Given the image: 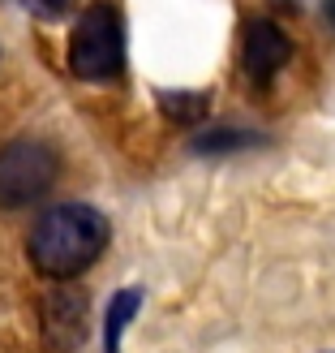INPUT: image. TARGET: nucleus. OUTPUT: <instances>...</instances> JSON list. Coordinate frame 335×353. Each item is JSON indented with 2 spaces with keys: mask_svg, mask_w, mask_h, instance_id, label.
<instances>
[{
  "mask_svg": "<svg viewBox=\"0 0 335 353\" xmlns=\"http://www.w3.org/2000/svg\"><path fill=\"white\" fill-rule=\"evenodd\" d=\"M108 237H112V228L103 220V211L86 207V203H65V207H52L34 220L26 250L43 276L74 280L103 254Z\"/></svg>",
  "mask_w": 335,
  "mask_h": 353,
  "instance_id": "f257e3e1",
  "label": "nucleus"
},
{
  "mask_svg": "<svg viewBox=\"0 0 335 353\" xmlns=\"http://www.w3.org/2000/svg\"><path fill=\"white\" fill-rule=\"evenodd\" d=\"M69 69L82 82H108L125 69V26L112 5H91L69 39Z\"/></svg>",
  "mask_w": 335,
  "mask_h": 353,
  "instance_id": "f03ea898",
  "label": "nucleus"
},
{
  "mask_svg": "<svg viewBox=\"0 0 335 353\" xmlns=\"http://www.w3.org/2000/svg\"><path fill=\"white\" fill-rule=\"evenodd\" d=\"M61 160L39 138H17L0 147V207H26L56 185Z\"/></svg>",
  "mask_w": 335,
  "mask_h": 353,
  "instance_id": "7ed1b4c3",
  "label": "nucleus"
},
{
  "mask_svg": "<svg viewBox=\"0 0 335 353\" xmlns=\"http://www.w3.org/2000/svg\"><path fill=\"white\" fill-rule=\"evenodd\" d=\"M292 57V39L284 30H279L275 22H250L245 26V39H241V65H245V74L258 78V82H267L275 78L279 69L288 65Z\"/></svg>",
  "mask_w": 335,
  "mask_h": 353,
  "instance_id": "20e7f679",
  "label": "nucleus"
},
{
  "mask_svg": "<svg viewBox=\"0 0 335 353\" xmlns=\"http://www.w3.org/2000/svg\"><path fill=\"white\" fill-rule=\"evenodd\" d=\"M86 336V297L78 289H56L43 302V341L52 353H74Z\"/></svg>",
  "mask_w": 335,
  "mask_h": 353,
  "instance_id": "39448f33",
  "label": "nucleus"
},
{
  "mask_svg": "<svg viewBox=\"0 0 335 353\" xmlns=\"http://www.w3.org/2000/svg\"><path fill=\"white\" fill-rule=\"evenodd\" d=\"M138 306H142V293L138 289H120L108 302V310H103V353H120V336L133 323Z\"/></svg>",
  "mask_w": 335,
  "mask_h": 353,
  "instance_id": "423d86ee",
  "label": "nucleus"
},
{
  "mask_svg": "<svg viewBox=\"0 0 335 353\" xmlns=\"http://www.w3.org/2000/svg\"><path fill=\"white\" fill-rule=\"evenodd\" d=\"M262 143L258 134H245V130H210L193 138V151H206V155H219V151H237V147H254Z\"/></svg>",
  "mask_w": 335,
  "mask_h": 353,
  "instance_id": "0eeeda50",
  "label": "nucleus"
},
{
  "mask_svg": "<svg viewBox=\"0 0 335 353\" xmlns=\"http://www.w3.org/2000/svg\"><path fill=\"white\" fill-rule=\"evenodd\" d=\"M160 108L172 121L193 125V121H202V112H206V95H160Z\"/></svg>",
  "mask_w": 335,
  "mask_h": 353,
  "instance_id": "6e6552de",
  "label": "nucleus"
},
{
  "mask_svg": "<svg viewBox=\"0 0 335 353\" xmlns=\"http://www.w3.org/2000/svg\"><path fill=\"white\" fill-rule=\"evenodd\" d=\"M26 5L39 13V17H61V13L74 9V0H26Z\"/></svg>",
  "mask_w": 335,
  "mask_h": 353,
  "instance_id": "1a4fd4ad",
  "label": "nucleus"
},
{
  "mask_svg": "<svg viewBox=\"0 0 335 353\" xmlns=\"http://www.w3.org/2000/svg\"><path fill=\"white\" fill-rule=\"evenodd\" d=\"M279 5H292V0H279Z\"/></svg>",
  "mask_w": 335,
  "mask_h": 353,
  "instance_id": "9d476101",
  "label": "nucleus"
}]
</instances>
